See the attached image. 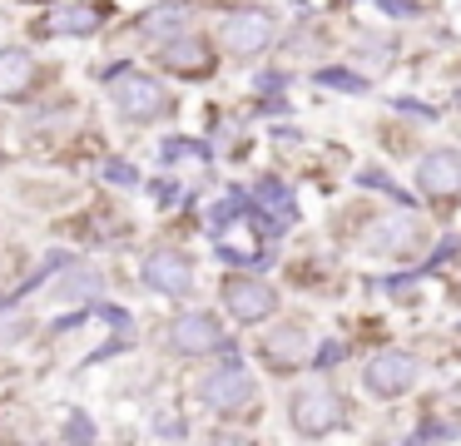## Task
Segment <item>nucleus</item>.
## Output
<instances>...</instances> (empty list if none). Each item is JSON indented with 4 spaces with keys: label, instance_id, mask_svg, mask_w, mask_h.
Segmentation results:
<instances>
[{
    "label": "nucleus",
    "instance_id": "obj_1",
    "mask_svg": "<svg viewBox=\"0 0 461 446\" xmlns=\"http://www.w3.org/2000/svg\"><path fill=\"white\" fill-rule=\"evenodd\" d=\"M288 416L303 436H322V432H332V426H342V396L332 392V387L312 382V387H303V392H293Z\"/></svg>",
    "mask_w": 461,
    "mask_h": 446
},
{
    "label": "nucleus",
    "instance_id": "obj_2",
    "mask_svg": "<svg viewBox=\"0 0 461 446\" xmlns=\"http://www.w3.org/2000/svg\"><path fill=\"white\" fill-rule=\"evenodd\" d=\"M114 105L130 124H154L159 114H169V95L149 75H114Z\"/></svg>",
    "mask_w": 461,
    "mask_h": 446
},
{
    "label": "nucleus",
    "instance_id": "obj_3",
    "mask_svg": "<svg viewBox=\"0 0 461 446\" xmlns=\"http://www.w3.org/2000/svg\"><path fill=\"white\" fill-rule=\"evenodd\" d=\"M253 392H258V382H253V377L243 372L239 362L213 367V372L199 382L203 406H213V412H239V406H249V402H253Z\"/></svg>",
    "mask_w": 461,
    "mask_h": 446
},
{
    "label": "nucleus",
    "instance_id": "obj_4",
    "mask_svg": "<svg viewBox=\"0 0 461 446\" xmlns=\"http://www.w3.org/2000/svg\"><path fill=\"white\" fill-rule=\"evenodd\" d=\"M219 40H223L229 55L253 59L258 50H268V40H273V15H263V10H233V15L223 20Z\"/></svg>",
    "mask_w": 461,
    "mask_h": 446
},
{
    "label": "nucleus",
    "instance_id": "obj_5",
    "mask_svg": "<svg viewBox=\"0 0 461 446\" xmlns=\"http://www.w3.org/2000/svg\"><path fill=\"white\" fill-rule=\"evenodd\" d=\"M144 283L169 293V297H189L194 293V263L184 253H174V248H154L144 258Z\"/></svg>",
    "mask_w": 461,
    "mask_h": 446
},
{
    "label": "nucleus",
    "instance_id": "obj_6",
    "mask_svg": "<svg viewBox=\"0 0 461 446\" xmlns=\"http://www.w3.org/2000/svg\"><path fill=\"white\" fill-rule=\"evenodd\" d=\"M362 382H367V392H377V396H402L411 382H417V357L411 352H377L367 362V372H362Z\"/></svg>",
    "mask_w": 461,
    "mask_h": 446
},
{
    "label": "nucleus",
    "instance_id": "obj_7",
    "mask_svg": "<svg viewBox=\"0 0 461 446\" xmlns=\"http://www.w3.org/2000/svg\"><path fill=\"white\" fill-rule=\"evenodd\" d=\"M223 303H229V313L239 323H263L278 307V297H273V287L263 278H229L223 283Z\"/></svg>",
    "mask_w": 461,
    "mask_h": 446
},
{
    "label": "nucleus",
    "instance_id": "obj_8",
    "mask_svg": "<svg viewBox=\"0 0 461 446\" xmlns=\"http://www.w3.org/2000/svg\"><path fill=\"white\" fill-rule=\"evenodd\" d=\"M169 347H174V352H184V357L213 352V347H223V327L213 323L209 313H184V317H174V323H169Z\"/></svg>",
    "mask_w": 461,
    "mask_h": 446
},
{
    "label": "nucleus",
    "instance_id": "obj_9",
    "mask_svg": "<svg viewBox=\"0 0 461 446\" xmlns=\"http://www.w3.org/2000/svg\"><path fill=\"white\" fill-rule=\"evenodd\" d=\"M417 184H421V194H431V198L461 194V154H451V149L427 154V159H421V168H417Z\"/></svg>",
    "mask_w": 461,
    "mask_h": 446
},
{
    "label": "nucleus",
    "instance_id": "obj_10",
    "mask_svg": "<svg viewBox=\"0 0 461 446\" xmlns=\"http://www.w3.org/2000/svg\"><path fill=\"white\" fill-rule=\"evenodd\" d=\"M263 357H268L273 367H298V362H308L312 357V342H308V332L303 327H278V332L263 342Z\"/></svg>",
    "mask_w": 461,
    "mask_h": 446
},
{
    "label": "nucleus",
    "instance_id": "obj_11",
    "mask_svg": "<svg viewBox=\"0 0 461 446\" xmlns=\"http://www.w3.org/2000/svg\"><path fill=\"white\" fill-rule=\"evenodd\" d=\"M253 204L268 214V218H263V228H268V233H283V228L293 223V194H288L283 184H273V178L253 188Z\"/></svg>",
    "mask_w": 461,
    "mask_h": 446
},
{
    "label": "nucleus",
    "instance_id": "obj_12",
    "mask_svg": "<svg viewBox=\"0 0 461 446\" xmlns=\"http://www.w3.org/2000/svg\"><path fill=\"white\" fill-rule=\"evenodd\" d=\"M35 59L31 50H0V99H15L21 89H31Z\"/></svg>",
    "mask_w": 461,
    "mask_h": 446
},
{
    "label": "nucleus",
    "instance_id": "obj_13",
    "mask_svg": "<svg viewBox=\"0 0 461 446\" xmlns=\"http://www.w3.org/2000/svg\"><path fill=\"white\" fill-rule=\"evenodd\" d=\"M159 59L169 69H179V75H209V50H203V40H189V35L169 40Z\"/></svg>",
    "mask_w": 461,
    "mask_h": 446
},
{
    "label": "nucleus",
    "instance_id": "obj_14",
    "mask_svg": "<svg viewBox=\"0 0 461 446\" xmlns=\"http://www.w3.org/2000/svg\"><path fill=\"white\" fill-rule=\"evenodd\" d=\"M95 25H100V10L95 5H70V10H55L50 15V30H60V35H90Z\"/></svg>",
    "mask_w": 461,
    "mask_h": 446
},
{
    "label": "nucleus",
    "instance_id": "obj_15",
    "mask_svg": "<svg viewBox=\"0 0 461 446\" xmlns=\"http://www.w3.org/2000/svg\"><path fill=\"white\" fill-rule=\"evenodd\" d=\"M85 293H100V273H95V268H75L65 283H55V297H60V303H75V297H85Z\"/></svg>",
    "mask_w": 461,
    "mask_h": 446
},
{
    "label": "nucleus",
    "instance_id": "obj_16",
    "mask_svg": "<svg viewBox=\"0 0 461 446\" xmlns=\"http://www.w3.org/2000/svg\"><path fill=\"white\" fill-rule=\"evenodd\" d=\"M184 20H189V5H164V10H154V15H144V30H149V35H179Z\"/></svg>",
    "mask_w": 461,
    "mask_h": 446
},
{
    "label": "nucleus",
    "instance_id": "obj_17",
    "mask_svg": "<svg viewBox=\"0 0 461 446\" xmlns=\"http://www.w3.org/2000/svg\"><path fill=\"white\" fill-rule=\"evenodd\" d=\"M25 332H31V317H25V313H15V303H11V307H0V347L21 342Z\"/></svg>",
    "mask_w": 461,
    "mask_h": 446
},
{
    "label": "nucleus",
    "instance_id": "obj_18",
    "mask_svg": "<svg viewBox=\"0 0 461 446\" xmlns=\"http://www.w3.org/2000/svg\"><path fill=\"white\" fill-rule=\"evenodd\" d=\"M322 85H332V89H362V79L357 75H348V69H322Z\"/></svg>",
    "mask_w": 461,
    "mask_h": 446
},
{
    "label": "nucleus",
    "instance_id": "obj_19",
    "mask_svg": "<svg viewBox=\"0 0 461 446\" xmlns=\"http://www.w3.org/2000/svg\"><path fill=\"white\" fill-rule=\"evenodd\" d=\"M90 436H95L90 416H70V426H65V441H90Z\"/></svg>",
    "mask_w": 461,
    "mask_h": 446
},
{
    "label": "nucleus",
    "instance_id": "obj_20",
    "mask_svg": "<svg viewBox=\"0 0 461 446\" xmlns=\"http://www.w3.org/2000/svg\"><path fill=\"white\" fill-rule=\"evenodd\" d=\"M104 178H114V184H140V174L130 164H104Z\"/></svg>",
    "mask_w": 461,
    "mask_h": 446
}]
</instances>
